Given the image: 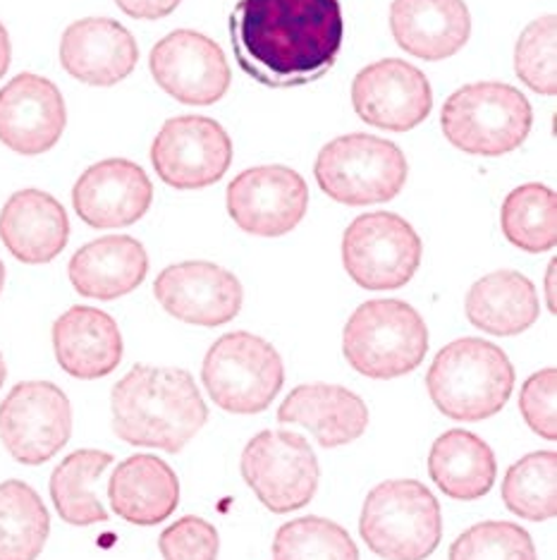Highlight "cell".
Wrapping results in <instances>:
<instances>
[{
    "label": "cell",
    "instance_id": "obj_7",
    "mask_svg": "<svg viewBox=\"0 0 557 560\" xmlns=\"http://www.w3.org/2000/svg\"><path fill=\"white\" fill-rule=\"evenodd\" d=\"M316 183L345 207H369L395 199L410 165L398 144L376 135H345L328 142L313 165Z\"/></svg>",
    "mask_w": 557,
    "mask_h": 560
},
{
    "label": "cell",
    "instance_id": "obj_39",
    "mask_svg": "<svg viewBox=\"0 0 557 560\" xmlns=\"http://www.w3.org/2000/svg\"><path fill=\"white\" fill-rule=\"evenodd\" d=\"M555 269H557V261L553 259L548 264V271H546V304H548V312L550 314L557 312V302H555Z\"/></svg>",
    "mask_w": 557,
    "mask_h": 560
},
{
    "label": "cell",
    "instance_id": "obj_2",
    "mask_svg": "<svg viewBox=\"0 0 557 560\" xmlns=\"http://www.w3.org/2000/svg\"><path fill=\"white\" fill-rule=\"evenodd\" d=\"M112 431L137 448L180 453L209 422L194 376L175 366L134 364L110 390Z\"/></svg>",
    "mask_w": 557,
    "mask_h": 560
},
{
    "label": "cell",
    "instance_id": "obj_36",
    "mask_svg": "<svg viewBox=\"0 0 557 560\" xmlns=\"http://www.w3.org/2000/svg\"><path fill=\"white\" fill-rule=\"evenodd\" d=\"M555 396H557V369H541L529 376L519 393V412H522L529 429L546 441L557 439V417H555Z\"/></svg>",
    "mask_w": 557,
    "mask_h": 560
},
{
    "label": "cell",
    "instance_id": "obj_17",
    "mask_svg": "<svg viewBox=\"0 0 557 560\" xmlns=\"http://www.w3.org/2000/svg\"><path fill=\"white\" fill-rule=\"evenodd\" d=\"M68 125L60 89L34 72H22L0 89V144L20 156L54 149Z\"/></svg>",
    "mask_w": 557,
    "mask_h": 560
},
{
    "label": "cell",
    "instance_id": "obj_14",
    "mask_svg": "<svg viewBox=\"0 0 557 560\" xmlns=\"http://www.w3.org/2000/svg\"><path fill=\"white\" fill-rule=\"evenodd\" d=\"M149 68L163 92L187 106L218 104L233 82L221 46L194 30L163 36L151 50Z\"/></svg>",
    "mask_w": 557,
    "mask_h": 560
},
{
    "label": "cell",
    "instance_id": "obj_4",
    "mask_svg": "<svg viewBox=\"0 0 557 560\" xmlns=\"http://www.w3.org/2000/svg\"><path fill=\"white\" fill-rule=\"evenodd\" d=\"M359 534L383 560H426L442 539L440 503L416 479L383 481L366 495Z\"/></svg>",
    "mask_w": 557,
    "mask_h": 560
},
{
    "label": "cell",
    "instance_id": "obj_29",
    "mask_svg": "<svg viewBox=\"0 0 557 560\" xmlns=\"http://www.w3.org/2000/svg\"><path fill=\"white\" fill-rule=\"evenodd\" d=\"M50 534L46 503L27 481L0 483V560H36Z\"/></svg>",
    "mask_w": 557,
    "mask_h": 560
},
{
    "label": "cell",
    "instance_id": "obj_5",
    "mask_svg": "<svg viewBox=\"0 0 557 560\" xmlns=\"http://www.w3.org/2000/svg\"><path fill=\"white\" fill-rule=\"evenodd\" d=\"M343 352L354 372L366 378H400L426 360L428 328L412 304L371 300L359 304L345 324Z\"/></svg>",
    "mask_w": 557,
    "mask_h": 560
},
{
    "label": "cell",
    "instance_id": "obj_35",
    "mask_svg": "<svg viewBox=\"0 0 557 560\" xmlns=\"http://www.w3.org/2000/svg\"><path fill=\"white\" fill-rule=\"evenodd\" d=\"M163 560H218L221 537L209 520L185 515L161 532Z\"/></svg>",
    "mask_w": 557,
    "mask_h": 560
},
{
    "label": "cell",
    "instance_id": "obj_26",
    "mask_svg": "<svg viewBox=\"0 0 557 560\" xmlns=\"http://www.w3.org/2000/svg\"><path fill=\"white\" fill-rule=\"evenodd\" d=\"M428 475L448 499L478 501L496 483V453L474 431L450 429L430 445Z\"/></svg>",
    "mask_w": 557,
    "mask_h": 560
},
{
    "label": "cell",
    "instance_id": "obj_21",
    "mask_svg": "<svg viewBox=\"0 0 557 560\" xmlns=\"http://www.w3.org/2000/svg\"><path fill=\"white\" fill-rule=\"evenodd\" d=\"M54 350L62 372L80 381H96L120 366L125 342L110 314L78 304L56 319Z\"/></svg>",
    "mask_w": 557,
    "mask_h": 560
},
{
    "label": "cell",
    "instance_id": "obj_30",
    "mask_svg": "<svg viewBox=\"0 0 557 560\" xmlns=\"http://www.w3.org/2000/svg\"><path fill=\"white\" fill-rule=\"evenodd\" d=\"M500 225L517 249L550 252L557 245V195L541 183L512 189L502 201Z\"/></svg>",
    "mask_w": 557,
    "mask_h": 560
},
{
    "label": "cell",
    "instance_id": "obj_3",
    "mask_svg": "<svg viewBox=\"0 0 557 560\" xmlns=\"http://www.w3.org/2000/svg\"><path fill=\"white\" fill-rule=\"evenodd\" d=\"M426 388L440 415L454 422H484L510 402L514 366L496 342L460 338L430 362Z\"/></svg>",
    "mask_w": 557,
    "mask_h": 560
},
{
    "label": "cell",
    "instance_id": "obj_38",
    "mask_svg": "<svg viewBox=\"0 0 557 560\" xmlns=\"http://www.w3.org/2000/svg\"><path fill=\"white\" fill-rule=\"evenodd\" d=\"M12 60V44H10V34L5 30V24L0 22V80L5 78V72L10 68Z\"/></svg>",
    "mask_w": 557,
    "mask_h": 560
},
{
    "label": "cell",
    "instance_id": "obj_25",
    "mask_svg": "<svg viewBox=\"0 0 557 560\" xmlns=\"http://www.w3.org/2000/svg\"><path fill=\"white\" fill-rule=\"evenodd\" d=\"M112 513L137 527L166 522L180 505V479L156 455L137 453L122 460L108 481Z\"/></svg>",
    "mask_w": 557,
    "mask_h": 560
},
{
    "label": "cell",
    "instance_id": "obj_15",
    "mask_svg": "<svg viewBox=\"0 0 557 560\" xmlns=\"http://www.w3.org/2000/svg\"><path fill=\"white\" fill-rule=\"evenodd\" d=\"M352 106L364 122L378 130L410 132L428 118L434 92L419 68L407 60L386 58L366 66L354 78Z\"/></svg>",
    "mask_w": 557,
    "mask_h": 560
},
{
    "label": "cell",
    "instance_id": "obj_41",
    "mask_svg": "<svg viewBox=\"0 0 557 560\" xmlns=\"http://www.w3.org/2000/svg\"><path fill=\"white\" fill-rule=\"evenodd\" d=\"M3 285H5V264L0 261V292H3Z\"/></svg>",
    "mask_w": 557,
    "mask_h": 560
},
{
    "label": "cell",
    "instance_id": "obj_24",
    "mask_svg": "<svg viewBox=\"0 0 557 560\" xmlns=\"http://www.w3.org/2000/svg\"><path fill=\"white\" fill-rule=\"evenodd\" d=\"M277 422L309 429L323 448H340L364 436L369 407L349 388L301 384L277 407Z\"/></svg>",
    "mask_w": 557,
    "mask_h": 560
},
{
    "label": "cell",
    "instance_id": "obj_10",
    "mask_svg": "<svg viewBox=\"0 0 557 560\" xmlns=\"http://www.w3.org/2000/svg\"><path fill=\"white\" fill-rule=\"evenodd\" d=\"M422 252L410 221L390 211L362 213L343 235L345 271L364 290L404 288L419 271Z\"/></svg>",
    "mask_w": 557,
    "mask_h": 560
},
{
    "label": "cell",
    "instance_id": "obj_20",
    "mask_svg": "<svg viewBox=\"0 0 557 560\" xmlns=\"http://www.w3.org/2000/svg\"><path fill=\"white\" fill-rule=\"evenodd\" d=\"M68 211L44 189H20L0 209V242L22 264H50L68 247Z\"/></svg>",
    "mask_w": 557,
    "mask_h": 560
},
{
    "label": "cell",
    "instance_id": "obj_19",
    "mask_svg": "<svg viewBox=\"0 0 557 560\" xmlns=\"http://www.w3.org/2000/svg\"><path fill=\"white\" fill-rule=\"evenodd\" d=\"M139 62V46L128 27L110 18L72 22L60 39V66L88 86H116Z\"/></svg>",
    "mask_w": 557,
    "mask_h": 560
},
{
    "label": "cell",
    "instance_id": "obj_8",
    "mask_svg": "<svg viewBox=\"0 0 557 560\" xmlns=\"http://www.w3.org/2000/svg\"><path fill=\"white\" fill-rule=\"evenodd\" d=\"M201 381L211 400L230 415H259L269 410L285 384L283 358L247 330L225 334L209 348Z\"/></svg>",
    "mask_w": 557,
    "mask_h": 560
},
{
    "label": "cell",
    "instance_id": "obj_40",
    "mask_svg": "<svg viewBox=\"0 0 557 560\" xmlns=\"http://www.w3.org/2000/svg\"><path fill=\"white\" fill-rule=\"evenodd\" d=\"M5 378H8V366H5V360H3V354H0V388H3V384H5Z\"/></svg>",
    "mask_w": 557,
    "mask_h": 560
},
{
    "label": "cell",
    "instance_id": "obj_9",
    "mask_svg": "<svg viewBox=\"0 0 557 560\" xmlns=\"http://www.w3.org/2000/svg\"><path fill=\"white\" fill-rule=\"evenodd\" d=\"M239 469L247 487L275 515L309 505L321 477L309 441L287 429H269L249 439Z\"/></svg>",
    "mask_w": 557,
    "mask_h": 560
},
{
    "label": "cell",
    "instance_id": "obj_33",
    "mask_svg": "<svg viewBox=\"0 0 557 560\" xmlns=\"http://www.w3.org/2000/svg\"><path fill=\"white\" fill-rule=\"evenodd\" d=\"M448 560H538L531 534L514 522H478L450 546Z\"/></svg>",
    "mask_w": 557,
    "mask_h": 560
},
{
    "label": "cell",
    "instance_id": "obj_11",
    "mask_svg": "<svg viewBox=\"0 0 557 560\" xmlns=\"http://www.w3.org/2000/svg\"><path fill=\"white\" fill-rule=\"evenodd\" d=\"M70 436V398L50 381H22L0 402V441L20 465L54 460Z\"/></svg>",
    "mask_w": 557,
    "mask_h": 560
},
{
    "label": "cell",
    "instance_id": "obj_23",
    "mask_svg": "<svg viewBox=\"0 0 557 560\" xmlns=\"http://www.w3.org/2000/svg\"><path fill=\"white\" fill-rule=\"evenodd\" d=\"M149 254L130 235H106L72 254L68 276L82 298L110 302L130 295L144 283Z\"/></svg>",
    "mask_w": 557,
    "mask_h": 560
},
{
    "label": "cell",
    "instance_id": "obj_27",
    "mask_svg": "<svg viewBox=\"0 0 557 560\" xmlns=\"http://www.w3.org/2000/svg\"><path fill=\"white\" fill-rule=\"evenodd\" d=\"M464 314L490 336H519L536 324L541 304L536 288L519 271H493L466 292Z\"/></svg>",
    "mask_w": 557,
    "mask_h": 560
},
{
    "label": "cell",
    "instance_id": "obj_18",
    "mask_svg": "<svg viewBox=\"0 0 557 560\" xmlns=\"http://www.w3.org/2000/svg\"><path fill=\"white\" fill-rule=\"evenodd\" d=\"M151 201L154 185L142 165L128 159H106L88 165L72 187L74 211L96 231L134 225L144 219Z\"/></svg>",
    "mask_w": 557,
    "mask_h": 560
},
{
    "label": "cell",
    "instance_id": "obj_1",
    "mask_svg": "<svg viewBox=\"0 0 557 560\" xmlns=\"http://www.w3.org/2000/svg\"><path fill=\"white\" fill-rule=\"evenodd\" d=\"M340 0H239L230 44L249 80L271 89L319 82L343 48Z\"/></svg>",
    "mask_w": 557,
    "mask_h": 560
},
{
    "label": "cell",
    "instance_id": "obj_16",
    "mask_svg": "<svg viewBox=\"0 0 557 560\" xmlns=\"http://www.w3.org/2000/svg\"><path fill=\"white\" fill-rule=\"evenodd\" d=\"M154 295L175 319L206 328L230 324L245 300L237 276L211 261L168 266L154 280Z\"/></svg>",
    "mask_w": 557,
    "mask_h": 560
},
{
    "label": "cell",
    "instance_id": "obj_22",
    "mask_svg": "<svg viewBox=\"0 0 557 560\" xmlns=\"http://www.w3.org/2000/svg\"><path fill=\"white\" fill-rule=\"evenodd\" d=\"M390 32L402 50L422 60H446L470 42L464 0H392Z\"/></svg>",
    "mask_w": 557,
    "mask_h": 560
},
{
    "label": "cell",
    "instance_id": "obj_13",
    "mask_svg": "<svg viewBox=\"0 0 557 560\" xmlns=\"http://www.w3.org/2000/svg\"><path fill=\"white\" fill-rule=\"evenodd\" d=\"M309 187L287 165H259L227 185V213L239 231L257 237H283L307 215Z\"/></svg>",
    "mask_w": 557,
    "mask_h": 560
},
{
    "label": "cell",
    "instance_id": "obj_12",
    "mask_svg": "<svg viewBox=\"0 0 557 560\" xmlns=\"http://www.w3.org/2000/svg\"><path fill=\"white\" fill-rule=\"evenodd\" d=\"M151 163L173 189H204L230 168L233 139L213 118L177 116L163 122L151 144Z\"/></svg>",
    "mask_w": 557,
    "mask_h": 560
},
{
    "label": "cell",
    "instance_id": "obj_37",
    "mask_svg": "<svg viewBox=\"0 0 557 560\" xmlns=\"http://www.w3.org/2000/svg\"><path fill=\"white\" fill-rule=\"evenodd\" d=\"M182 0H116V5L134 20H161L180 8Z\"/></svg>",
    "mask_w": 557,
    "mask_h": 560
},
{
    "label": "cell",
    "instance_id": "obj_31",
    "mask_svg": "<svg viewBox=\"0 0 557 560\" xmlns=\"http://www.w3.org/2000/svg\"><path fill=\"white\" fill-rule=\"evenodd\" d=\"M502 501L522 520H553L557 515V453L536 451L510 465L502 481Z\"/></svg>",
    "mask_w": 557,
    "mask_h": 560
},
{
    "label": "cell",
    "instance_id": "obj_28",
    "mask_svg": "<svg viewBox=\"0 0 557 560\" xmlns=\"http://www.w3.org/2000/svg\"><path fill=\"white\" fill-rule=\"evenodd\" d=\"M112 465V455L96 448L70 453L50 475V501L62 522L74 527H92L108 522V511L94 493V483Z\"/></svg>",
    "mask_w": 557,
    "mask_h": 560
},
{
    "label": "cell",
    "instance_id": "obj_32",
    "mask_svg": "<svg viewBox=\"0 0 557 560\" xmlns=\"http://www.w3.org/2000/svg\"><path fill=\"white\" fill-rule=\"evenodd\" d=\"M273 560H359V549L337 522L307 515L275 532Z\"/></svg>",
    "mask_w": 557,
    "mask_h": 560
},
{
    "label": "cell",
    "instance_id": "obj_6",
    "mask_svg": "<svg viewBox=\"0 0 557 560\" xmlns=\"http://www.w3.org/2000/svg\"><path fill=\"white\" fill-rule=\"evenodd\" d=\"M534 125V110L519 89L502 82H474L458 89L442 106L440 127L448 142L472 156H505L519 149Z\"/></svg>",
    "mask_w": 557,
    "mask_h": 560
},
{
    "label": "cell",
    "instance_id": "obj_34",
    "mask_svg": "<svg viewBox=\"0 0 557 560\" xmlns=\"http://www.w3.org/2000/svg\"><path fill=\"white\" fill-rule=\"evenodd\" d=\"M514 70L531 92L541 96L557 94V20L536 18L522 32L514 48Z\"/></svg>",
    "mask_w": 557,
    "mask_h": 560
}]
</instances>
